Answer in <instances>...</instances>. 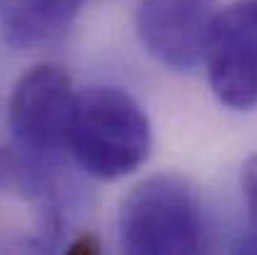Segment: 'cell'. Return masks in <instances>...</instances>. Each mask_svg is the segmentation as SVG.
Instances as JSON below:
<instances>
[{
    "label": "cell",
    "mask_w": 257,
    "mask_h": 255,
    "mask_svg": "<svg viewBox=\"0 0 257 255\" xmlns=\"http://www.w3.org/2000/svg\"><path fill=\"white\" fill-rule=\"evenodd\" d=\"M215 13V0H140L135 30L158 63L187 70L202 60Z\"/></svg>",
    "instance_id": "8992f818"
},
{
    "label": "cell",
    "mask_w": 257,
    "mask_h": 255,
    "mask_svg": "<svg viewBox=\"0 0 257 255\" xmlns=\"http://www.w3.org/2000/svg\"><path fill=\"white\" fill-rule=\"evenodd\" d=\"M63 233L58 190L40 165L0 150V255H50Z\"/></svg>",
    "instance_id": "3957f363"
},
{
    "label": "cell",
    "mask_w": 257,
    "mask_h": 255,
    "mask_svg": "<svg viewBox=\"0 0 257 255\" xmlns=\"http://www.w3.org/2000/svg\"><path fill=\"white\" fill-rule=\"evenodd\" d=\"M242 198L252 223L257 225V153L250 155L247 163L242 165Z\"/></svg>",
    "instance_id": "ba28073f"
},
{
    "label": "cell",
    "mask_w": 257,
    "mask_h": 255,
    "mask_svg": "<svg viewBox=\"0 0 257 255\" xmlns=\"http://www.w3.org/2000/svg\"><path fill=\"white\" fill-rule=\"evenodd\" d=\"M83 0H0V28L15 48L55 43L73 25Z\"/></svg>",
    "instance_id": "52a82bcc"
},
{
    "label": "cell",
    "mask_w": 257,
    "mask_h": 255,
    "mask_svg": "<svg viewBox=\"0 0 257 255\" xmlns=\"http://www.w3.org/2000/svg\"><path fill=\"white\" fill-rule=\"evenodd\" d=\"M63 255H102V243L95 233H80L65 250Z\"/></svg>",
    "instance_id": "9c48e42d"
},
{
    "label": "cell",
    "mask_w": 257,
    "mask_h": 255,
    "mask_svg": "<svg viewBox=\"0 0 257 255\" xmlns=\"http://www.w3.org/2000/svg\"><path fill=\"white\" fill-rule=\"evenodd\" d=\"M230 255H257V233L240 235V238L232 243Z\"/></svg>",
    "instance_id": "30bf717a"
},
{
    "label": "cell",
    "mask_w": 257,
    "mask_h": 255,
    "mask_svg": "<svg viewBox=\"0 0 257 255\" xmlns=\"http://www.w3.org/2000/svg\"><path fill=\"white\" fill-rule=\"evenodd\" d=\"M202 63L215 98L232 110L257 105V0H232L215 13Z\"/></svg>",
    "instance_id": "5b68a950"
},
{
    "label": "cell",
    "mask_w": 257,
    "mask_h": 255,
    "mask_svg": "<svg viewBox=\"0 0 257 255\" xmlns=\"http://www.w3.org/2000/svg\"><path fill=\"white\" fill-rule=\"evenodd\" d=\"M150 148V120L130 93L115 85L78 93L68 150L87 175L120 180L148 160Z\"/></svg>",
    "instance_id": "7a4b0ae2"
},
{
    "label": "cell",
    "mask_w": 257,
    "mask_h": 255,
    "mask_svg": "<svg viewBox=\"0 0 257 255\" xmlns=\"http://www.w3.org/2000/svg\"><path fill=\"white\" fill-rule=\"evenodd\" d=\"M78 90L65 68L53 63L33 65L10 93L8 123L15 140L35 153L68 150Z\"/></svg>",
    "instance_id": "277c9868"
},
{
    "label": "cell",
    "mask_w": 257,
    "mask_h": 255,
    "mask_svg": "<svg viewBox=\"0 0 257 255\" xmlns=\"http://www.w3.org/2000/svg\"><path fill=\"white\" fill-rule=\"evenodd\" d=\"M117 235L122 255H217L197 190L165 173L138 183L125 195Z\"/></svg>",
    "instance_id": "6da1fadb"
}]
</instances>
